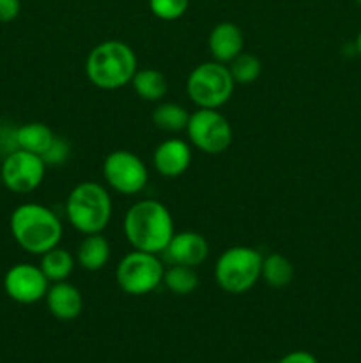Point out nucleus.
Segmentation results:
<instances>
[{
  "label": "nucleus",
  "mask_w": 361,
  "mask_h": 363,
  "mask_svg": "<svg viewBox=\"0 0 361 363\" xmlns=\"http://www.w3.org/2000/svg\"><path fill=\"white\" fill-rule=\"evenodd\" d=\"M50 280L42 269L30 262H18L4 275V291L13 301L20 305H34L45 300Z\"/></svg>",
  "instance_id": "9b49d317"
},
{
  "label": "nucleus",
  "mask_w": 361,
  "mask_h": 363,
  "mask_svg": "<svg viewBox=\"0 0 361 363\" xmlns=\"http://www.w3.org/2000/svg\"><path fill=\"white\" fill-rule=\"evenodd\" d=\"M46 174L45 160L23 149L7 152L0 165L2 184L13 194H30L42 183Z\"/></svg>",
  "instance_id": "9d476101"
},
{
  "label": "nucleus",
  "mask_w": 361,
  "mask_h": 363,
  "mask_svg": "<svg viewBox=\"0 0 361 363\" xmlns=\"http://www.w3.org/2000/svg\"><path fill=\"white\" fill-rule=\"evenodd\" d=\"M103 177L113 191L131 197L147 186L149 170L140 156L127 149H117L103 162Z\"/></svg>",
  "instance_id": "1a4fd4ad"
},
{
  "label": "nucleus",
  "mask_w": 361,
  "mask_h": 363,
  "mask_svg": "<svg viewBox=\"0 0 361 363\" xmlns=\"http://www.w3.org/2000/svg\"><path fill=\"white\" fill-rule=\"evenodd\" d=\"M74 266H76V257H73V254L67 252L66 248L55 247L41 255L39 268L42 269V273H45L50 282L55 284L69 279Z\"/></svg>",
  "instance_id": "6ab92c4d"
},
{
  "label": "nucleus",
  "mask_w": 361,
  "mask_h": 363,
  "mask_svg": "<svg viewBox=\"0 0 361 363\" xmlns=\"http://www.w3.org/2000/svg\"><path fill=\"white\" fill-rule=\"evenodd\" d=\"M57 135L53 133L52 128L46 126L45 123H27L16 128L13 133L14 149H23V151L34 152V155L42 156L53 144Z\"/></svg>",
  "instance_id": "dca6fc26"
},
{
  "label": "nucleus",
  "mask_w": 361,
  "mask_h": 363,
  "mask_svg": "<svg viewBox=\"0 0 361 363\" xmlns=\"http://www.w3.org/2000/svg\"><path fill=\"white\" fill-rule=\"evenodd\" d=\"M207 46L212 60L222 64L232 62L244 48L243 30L232 21H219L209 32Z\"/></svg>",
  "instance_id": "4468645a"
},
{
  "label": "nucleus",
  "mask_w": 361,
  "mask_h": 363,
  "mask_svg": "<svg viewBox=\"0 0 361 363\" xmlns=\"http://www.w3.org/2000/svg\"><path fill=\"white\" fill-rule=\"evenodd\" d=\"M45 160L46 167L48 165H60L69 158V142L64 140L62 137H55L53 144L50 145L48 151L41 156Z\"/></svg>",
  "instance_id": "393cba45"
},
{
  "label": "nucleus",
  "mask_w": 361,
  "mask_h": 363,
  "mask_svg": "<svg viewBox=\"0 0 361 363\" xmlns=\"http://www.w3.org/2000/svg\"><path fill=\"white\" fill-rule=\"evenodd\" d=\"M138 71L137 53L119 39H106L88 52L85 74L88 82L103 91H117L131 84Z\"/></svg>",
  "instance_id": "7ed1b4c3"
},
{
  "label": "nucleus",
  "mask_w": 361,
  "mask_h": 363,
  "mask_svg": "<svg viewBox=\"0 0 361 363\" xmlns=\"http://www.w3.org/2000/svg\"><path fill=\"white\" fill-rule=\"evenodd\" d=\"M163 284L170 293L177 296H188L198 287V275L195 268H190V266L172 264L168 269H165Z\"/></svg>",
  "instance_id": "4be33fe9"
},
{
  "label": "nucleus",
  "mask_w": 361,
  "mask_h": 363,
  "mask_svg": "<svg viewBox=\"0 0 361 363\" xmlns=\"http://www.w3.org/2000/svg\"><path fill=\"white\" fill-rule=\"evenodd\" d=\"M21 11V0H0V21L9 23L18 18Z\"/></svg>",
  "instance_id": "a878e982"
},
{
  "label": "nucleus",
  "mask_w": 361,
  "mask_h": 363,
  "mask_svg": "<svg viewBox=\"0 0 361 363\" xmlns=\"http://www.w3.org/2000/svg\"><path fill=\"white\" fill-rule=\"evenodd\" d=\"M229 71L236 85H250L258 80L262 73V62L253 53L241 52L232 62H229Z\"/></svg>",
  "instance_id": "5701e85b"
},
{
  "label": "nucleus",
  "mask_w": 361,
  "mask_h": 363,
  "mask_svg": "<svg viewBox=\"0 0 361 363\" xmlns=\"http://www.w3.org/2000/svg\"><path fill=\"white\" fill-rule=\"evenodd\" d=\"M190 0H149V9L163 21H176L186 14Z\"/></svg>",
  "instance_id": "b1692460"
},
{
  "label": "nucleus",
  "mask_w": 361,
  "mask_h": 363,
  "mask_svg": "<svg viewBox=\"0 0 361 363\" xmlns=\"http://www.w3.org/2000/svg\"><path fill=\"white\" fill-rule=\"evenodd\" d=\"M186 135L191 144L205 155H222L232 144L229 119L212 108H198L190 113Z\"/></svg>",
  "instance_id": "6e6552de"
},
{
  "label": "nucleus",
  "mask_w": 361,
  "mask_h": 363,
  "mask_svg": "<svg viewBox=\"0 0 361 363\" xmlns=\"http://www.w3.org/2000/svg\"><path fill=\"white\" fill-rule=\"evenodd\" d=\"M163 254L168 259L170 264L197 268V266H200L207 259L209 243L200 233L183 230V233L173 234Z\"/></svg>",
  "instance_id": "f8f14e48"
},
{
  "label": "nucleus",
  "mask_w": 361,
  "mask_h": 363,
  "mask_svg": "<svg viewBox=\"0 0 361 363\" xmlns=\"http://www.w3.org/2000/svg\"><path fill=\"white\" fill-rule=\"evenodd\" d=\"M9 229L18 247L32 255L59 247L62 240V222L53 209L39 202H23L11 213Z\"/></svg>",
  "instance_id": "f03ea898"
},
{
  "label": "nucleus",
  "mask_w": 361,
  "mask_h": 363,
  "mask_svg": "<svg viewBox=\"0 0 361 363\" xmlns=\"http://www.w3.org/2000/svg\"><path fill=\"white\" fill-rule=\"evenodd\" d=\"M276 363H319V360L315 358V354L308 353V351H303V350H297V351H290V353H287L285 357L280 358Z\"/></svg>",
  "instance_id": "bb28decb"
},
{
  "label": "nucleus",
  "mask_w": 361,
  "mask_h": 363,
  "mask_svg": "<svg viewBox=\"0 0 361 363\" xmlns=\"http://www.w3.org/2000/svg\"><path fill=\"white\" fill-rule=\"evenodd\" d=\"M133 91L137 92L138 98L145 99V101L158 103L165 98V94L168 92V82L166 77L158 69H152V67H145V69H138L134 73L133 80Z\"/></svg>",
  "instance_id": "a211bd4d"
},
{
  "label": "nucleus",
  "mask_w": 361,
  "mask_h": 363,
  "mask_svg": "<svg viewBox=\"0 0 361 363\" xmlns=\"http://www.w3.org/2000/svg\"><path fill=\"white\" fill-rule=\"evenodd\" d=\"M122 230L134 250L163 254L176 234L170 209L154 199L134 202L124 215Z\"/></svg>",
  "instance_id": "f257e3e1"
},
{
  "label": "nucleus",
  "mask_w": 361,
  "mask_h": 363,
  "mask_svg": "<svg viewBox=\"0 0 361 363\" xmlns=\"http://www.w3.org/2000/svg\"><path fill=\"white\" fill-rule=\"evenodd\" d=\"M294 273L296 272H294V264L290 262V259L283 254H278V252L265 255L264 261H262L260 279L269 287H275V289L287 287L292 282Z\"/></svg>",
  "instance_id": "aec40b11"
},
{
  "label": "nucleus",
  "mask_w": 361,
  "mask_h": 363,
  "mask_svg": "<svg viewBox=\"0 0 361 363\" xmlns=\"http://www.w3.org/2000/svg\"><path fill=\"white\" fill-rule=\"evenodd\" d=\"M356 2H357V4H360V6H361V0H356Z\"/></svg>",
  "instance_id": "c85d7f7f"
},
{
  "label": "nucleus",
  "mask_w": 361,
  "mask_h": 363,
  "mask_svg": "<svg viewBox=\"0 0 361 363\" xmlns=\"http://www.w3.org/2000/svg\"><path fill=\"white\" fill-rule=\"evenodd\" d=\"M191 156L193 155L188 142L180 138H168L154 149L152 165L163 177H179L190 169Z\"/></svg>",
  "instance_id": "ddd939ff"
},
{
  "label": "nucleus",
  "mask_w": 361,
  "mask_h": 363,
  "mask_svg": "<svg viewBox=\"0 0 361 363\" xmlns=\"http://www.w3.org/2000/svg\"><path fill=\"white\" fill-rule=\"evenodd\" d=\"M234 87L236 82L230 74L229 66L216 60L195 66L186 80L188 98L198 108H222L232 98Z\"/></svg>",
  "instance_id": "423d86ee"
},
{
  "label": "nucleus",
  "mask_w": 361,
  "mask_h": 363,
  "mask_svg": "<svg viewBox=\"0 0 361 363\" xmlns=\"http://www.w3.org/2000/svg\"><path fill=\"white\" fill-rule=\"evenodd\" d=\"M0 184H2V176H0Z\"/></svg>",
  "instance_id": "c756f323"
},
{
  "label": "nucleus",
  "mask_w": 361,
  "mask_h": 363,
  "mask_svg": "<svg viewBox=\"0 0 361 363\" xmlns=\"http://www.w3.org/2000/svg\"><path fill=\"white\" fill-rule=\"evenodd\" d=\"M354 46H356V52H357V55L361 57V30L357 32V35H356V43H354Z\"/></svg>",
  "instance_id": "cd10ccee"
},
{
  "label": "nucleus",
  "mask_w": 361,
  "mask_h": 363,
  "mask_svg": "<svg viewBox=\"0 0 361 363\" xmlns=\"http://www.w3.org/2000/svg\"><path fill=\"white\" fill-rule=\"evenodd\" d=\"M260 252L251 247H230L214 264V280L222 291L229 294H244L260 280Z\"/></svg>",
  "instance_id": "39448f33"
},
{
  "label": "nucleus",
  "mask_w": 361,
  "mask_h": 363,
  "mask_svg": "<svg viewBox=\"0 0 361 363\" xmlns=\"http://www.w3.org/2000/svg\"><path fill=\"white\" fill-rule=\"evenodd\" d=\"M113 202L108 190L94 181L78 183L66 201V215L71 227L80 234H99L112 220Z\"/></svg>",
  "instance_id": "20e7f679"
},
{
  "label": "nucleus",
  "mask_w": 361,
  "mask_h": 363,
  "mask_svg": "<svg viewBox=\"0 0 361 363\" xmlns=\"http://www.w3.org/2000/svg\"><path fill=\"white\" fill-rule=\"evenodd\" d=\"M165 266L158 254L133 250L124 255L115 268L117 286L130 296H145L163 284Z\"/></svg>",
  "instance_id": "0eeeda50"
},
{
  "label": "nucleus",
  "mask_w": 361,
  "mask_h": 363,
  "mask_svg": "<svg viewBox=\"0 0 361 363\" xmlns=\"http://www.w3.org/2000/svg\"><path fill=\"white\" fill-rule=\"evenodd\" d=\"M50 314L59 321H73L84 311V296L80 289L69 282H55L45 296Z\"/></svg>",
  "instance_id": "2eb2a0df"
},
{
  "label": "nucleus",
  "mask_w": 361,
  "mask_h": 363,
  "mask_svg": "<svg viewBox=\"0 0 361 363\" xmlns=\"http://www.w3.org/2000/svg\"><path fill=\"white\" fill-rule=\"evenodd\" d=\"M110 248L108 240L99 234H87L80 241L76 250V262L87 272H101L110 261Z\"/></svg>",
  "instance_id": "f3484780"
},
{
  "label": "nucleus",
  "mask_w": 361,
  "mask_h": 363,
  "mask_svg": "<svg viewBox=\"0 0 361 363\" xmlns=\"http://www.w3.org/2000/svg\"><path fill=\"white\" fill-rule=\"evenodd\" d=\"M188 121H190V113L186 112L184 106L177 105V103H159V105L152 110V123H154L156 128L161 131H168V133L186 131Z\"/></svg>",
  "instance_id": "412c9836"
}]
</instances>
